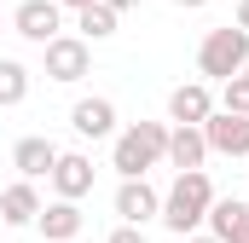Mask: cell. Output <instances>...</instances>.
Here are the masks:
<instances>
[{"label": "cell", "mask_w": 249, "mask_h": 243, "mask_svg": "<svg viewBox=\"0 0 249 243\" xmlns=\"http://www.w3.org/2000/svg\"><path fill=\"white\" fill-rule=\"evenodd\" d=\"M209 208H214V180L209 174H174V185L162 191V226L174 232V238H191L203 220H209Z\"/></svg>", "instance_id": "obj_1"}, {"label": "cell", "mask_w": 249, "mask_h": 243, "mask_svg": "<svg viewBox=\"0 0 249 243\" xmlns=\"http://www.w3.org/2000/svg\"><path fill=\"white\" fill-rule=\"evenodd\" d=\"M157 162H168V122H133L127 133H116L110 168L122 180H145Z\"/></svg>", "instance_id": "obj_2"}, {"label": "cell", "mask_w": 249, "mask_h": 243, "mask_svg": "<svg viewBox=\"0 0 249 243\" xmlns=\"http://www.w3.org/2000/svg\"><path fill=\"white\" fill-rule=\"evenodd\" d=\"M249 64V35L238 29V23H226V29H209L203 35V47H197V69L209 75V81H232V75H244Z\"/></svg>", "instance_id": "obj_3"}, {"label": "cell", "mask_w": 249, "mask_h": 243, "mask_svg": "<svg viewBox=\"0 0 249 243\" xmlns=\"http://www.w3.org/2000/svg\"><path fill=\"white\" fill-rule=\"evenodd\" d=\"M41 52H47V75L64 81V87H70V81H81V75L93 69V47H87L81 35H58V41H47Z\"/></svg>", "instance_id": "obj_4"}, {"label": "cell", "mask_w": 249, "mask_h": 243, "mask_svg": "<svg viewBox=\"0 0 249 243\" xmlns=\"http://www.w3.org/2000/svg\"><path fill=\"white\" fill-rule=\"evenodd\" d=\"M12 29H18L23 41L47 47V41H58V35H64V12L53 6V0H23V6L12 12Z\"/></svg>", "instance_id": "obj_5"}, {"label": "cell", "mask_w": 249, "mask_h": 243, "mask_svg": "<svg viewBox=\"0 0 249 243\" xmlns=\"http://www.w3.org/2000/svg\"><path fill=\"white\" fill-rule=\"evenodd\" d=\"M116 214H122V226H139V232H145V220L162 214V191H157L151 180H122V191H116Z\"/></svg>", "instance_id": "obj_6"}, {"label": "cell", "mask_w": 249, "mask_h": 243, "mask_svg": "<svg viewBox=\"0 0 249 243\" xmlns=\"http://www.w3.org/2000/svg\"><path fill=\"white\" fill-rule=\"evenodd\" d=\"M203 145L220 151V156H249V116H232V110H214L203 122Z\"/></svg>", "instance_id": "obj_7"}, {"label": "cell", "mask_w": 249, "mask_h": 243, "mask_svg": "<svg viewBox=\"0 0 249 243\" xmlns=\"http://www.w3.org/2000/svg\"><path fill=\"white\" fill-rule=\"evenodd\" d=\"M209 116H214V93H209V81H186V87L168 93V122H174V127H203Z\"/></svg>", "instance_id": "obj_8"}, {"label": "cell", "mask_w": 249, "mask_h": 243, "mask_svg": "<svg viewBox=\"0 0 249 243\" xmlns=\"http://www.w3.org/2000/svg\"><path fill=\"white\" fill-rule=\"evenodd\" d=\"M53 191H58V203H81V197L93 191V156L58 151V162H53Z\"/></svg>", "instance_id": "obj_9"}, {"label": "cell", "mask_w": 249, "mask_h": 243, "mask_svg": "<svg viewBox=\"0 0 249 243\" xmlns=\"http://www.w3.org/2000/svg\"><path fill=\"white\" fill-rule=\"evenodd\" d=\"M53 162H58V145H53V139H41V133H29V139H18V145H12V168H18L29 185L41 180V174L53 180Z\"/></svg>", "instance_id": "obj_10"}, {"label": "cell", "mask_w": 249, "mask_h": 243, "mask_svg": "<svg viewBox=\"0 0 249 243\" xmlns=\"http://www.w3.org/2000/svg\"><path fill=\"white\" fill-rule=\"evenodd\" d=\"M203 162H209L203 127H168V168H180V174H203Z\"/></svg>", "instance_id": "obj_11"}, {"label": "cell", "mask_w": 249, "mask_h": 243, "mask_svg": "<svg viewBox=\"0 0 249 243\" xmlns=\"http://www.w3.org/2000/svg\"><path fill=\"white\" fill-rule=\"evenodd\" d=\"M70 127H75L81 139H105V133H116V104H110V99H75Z\"/></svg>", "instance_id": "obj_12"}, {"label": "cell", "mask_w": 249, "mask_h": 243, "mask_svg": "<svg viewBox=\"0 0 249 243\" xmlns=\"http://www.w3.org/2000/svg\"><path fill=\"white\" fill-rule=\"evenodd\" d=\"M0 220H6V226H29V220H41V191H35L29 180L6 185V191H0Z\"/></svg>", "instance_id": "obj_13"}, {"label": "cell", "mask_w": 249, "mask_h": 243, "mask_svg": "<svg viewBox=\"0 0 249 243\" xmlns=\"http://www.w3.org/2000/svg\"><path fill=\"white\" fill-rule=\"evenodd\" d=\"M203 226H209V238H214V243H232V238L249 226V203H238V197H214V208H209Z\"/></svg>", "instance_id": "obj_14"}, {"label": "cell", "mask_w": 249, "mask_h": 243, "mask_svg": "<svg viewBox=\"0 0 249 243\" xmlns=\"http://www.w3.org/2000/svg\"><path fill=\"white\" fill-rule=\"evenodd\" d=\"M35 226H41V238H47V243H70L87 220H81L75 203H41V220H35Z\"/></svg>", "instance_id": "obj_15"}, {"label": "cell", "mask_w": 249, "mask_h": 243, "mask_svg": "<svg viewBox=\"0 0 249 243\" xmlns=\"http://www.w3.org/2000/svg\"><path fill=\"white\" fill-rule=\"evenodd\" d=\"M75 29H81V41H87V47H93V41H110V35H116V12L93 0L87 12H75Z\"/></svg>", "instance_id": "obj_16"}, {"label": "cell", "mask_w": 249, "mask_h": 243, "mask_svg": "<svg viewBox=\"0 0 249 243\" xmlns=\"http://www.w3.org/2000/svg\"><path fill=\"white\" fill-rule=\"evenodd\" d=\"M29 99V69L18 58H0V104L12 110V104H23Z\"/></svg>", "instance_id": "obj_17"}, {"label": "cell", "mask_w": 249, "mask_h": 243, "mask_svg": "<svg viewBox=\"0 0 249 243\" xmlns=\"http://www.w3.org/2000/svg\"><path fill=\"white\" fill-rule=\"evenodd\" d=\"M220 110H232V116H249V81H244V75H232V81L220 87Z\"/></svg>", "instance_id": "obj_18"}, {"label": "cell", "mask_w": 249, "mask_h": 243, "mask_svg": "<svg viewBox=\"0 0 249 243\" xmlns=\"http://www.w3.org/2000/svg\"><path fill=\"white\" fill-rule=\"evenodd\" d=\"M110 243H151V238H145L139 226H116V232H110Z\"/></svg>", "instance_id": "obj_19"}, {"label": "cell", "mask_w": 249, "mask_h": 243, "mask_svg": "<svg viewBox=\"0 0 249 243\" xmlns=\"http://www.w3.org/2000/svg\"><path fill=\"white\" fill-rule=\"evenodd\" d=\"M99 6H110V12L122 17V12H133V6H139V0H99Z\"/></svg>", "instance_id": "obj_20"}, {"label": "cell", "mask_w": 249, "mask_h": 243, "mask_svg": "<svg viewBox=\"0 0 249 243\" xmlns=\"http://www.w3.org/2000/svg\"><path fill=\"white\" fill-rule=\"evenodd\" d=\"M53 6H58V12H64V6H70V12H87L93 0H53Z\"/></svg>", "instance_id": "obj_21"}, {"label": "cell", "mask_w": 249, "mask_h": 243, "mask_svg": "<svg viewBox=\"0 0 249 243\" xmlns=\"http://www.w3.org/2000/svg\"><path fill=\"white\" fill-rule=\"evenodd\" d=\"M238 29L249 35V0H238Z\"/></svg>", "instance_id": "obj_22"}, {"label": "cell", "mask_w": 249, "mask_h": 243, "mask_svg": "<svg viewBox=\"0 0 249 243\" xmlns=\"http://www.w3.org/2000/svg\"><path fill=\"white\" fill-rule=\"evenodd\" d=\"M174 6H186V12H197V6H209V0H174Z\"/></svg>", "instance_id": "obj_23"}, {"label": "cell", "mask_w": 249, "mask_h": 243, "mask_svg": "<svg viewBox=\"0 0 249 243\" xmlns=\"http://www.w3.org/2000/svg\"><path fill=\"white\" fill-rule=\"evenodd\" d=\"M232 243H249V226H244V232H238V238H232Z\"/></svg>", "instance_id": "obj_24"}, {"label": "cell", "mask_w": 249, "mask_h": 243, "mask_svg": "<svg viewBox=\"0 0 249 243\" xmlns=\"http://www.w3.org/2000/svg\"><path fill=\"white\" fill-rule=\"evenodd\" d=\"M186 243H214V238H186Z\"/></svg>", "instance_id": "obj_25"}, {"label": "cell", "mask_w": 249, "mask_h": 243, "mask_svg": "<svg viewBox=\"0 0 249 243\" xmlns=\"http://www.w3.org/2000/svg\"><path fill=\"white\" fill-rule=\"evenodd\" d=\"M244 81H249V64H244Z\"/></svg>", "instance_id": "obj_26"}]
</instances>
